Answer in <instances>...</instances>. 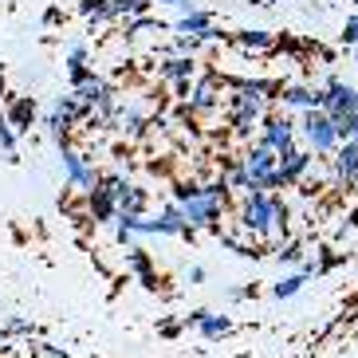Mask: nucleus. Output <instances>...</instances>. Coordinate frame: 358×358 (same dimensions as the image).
I'll use <instances>...</instances> for the list:
<instances>
[{
  "instance_id": "nucleus-26",
  "label": "nucleus",
  "mask_w": 358,
  "mask_h": 358,
  "mask_svg": "<svg viewBox=\"0 0 358 358\" xmlns=\"http://www.w3.org/2000/svg\"><path fill=\"white\" fill-rule=\"evenodd\" d=\"M36 358H67L59 347H36Z\"/></svg>"
},
{
  "instance_id": "nucleus-27",
  "label": "nucleus",
  "mask_w": 358,
  "mask_h": 358,
  "mask_svg": "<svg viewBox=\"0 0 358 358\" xmlns=\"http://www.w3.org/2000/svg\"><path fill=\"white\" fill-rule=\"evenodd\" d=\"M205 315H209V311H205V307H193L189 315H185V323H201V319H205Z\"/></svg>"
},
{
  "instance_id": "nucleus-2",
  "label": "nucleus",
  "mask_w": 358,
  "mask_h": 358,
  "mask_svg": "<svg viewBox=\"0 0 358 358\" xmlns=\"http://www.w3.org/2000/svg\"><path fill=\"white\" fill-rule=\"evenodd\" d=\"M275 205H280V201H275L272 193L252 189V197H248V205H244V229L264 232L268 224H272V217H275Z\"/></svg>"
},
{
  "instance_id": "nucleus-20",
  "label": "nucleus",
  "mask_w": 358,
  "mask_h": 358,
  "mask_svg": "<svg viewBox=\"0 0 358 358\" xmlns=\"http://www.w3.org/2000/svg\"><path fill=\"white\" fill-rule=\"evenodd\" d=\"M0 150H4V154H16V134H12L8 118H0Z\"/></svg>"
},
{
  "instance_id": "nucleus-23",
  "label": "nucleus",
  "mask_w": 358,
  "mask_h": 358,
  "mask_svg": "<svg viewBox=\"0 0 358 358\" xmlns=\"http://www.w3.org/2000/svg\"><path fill=\"white\" fill-rule=\"evenodd\" d=\"M4 331H8V335H28V323H24V319H4Z\"/></svg>"
},
{
  "instance_id": "nucleus-21",
  "label": "nucleus",
  "mask_w": 358,
  "mask_h": 358,
  "mask_svg": "<svg viewBox=\"0 0 358 358\" xmlns=\"http://www.w3.org/2000/svg\"><path fill=\"white\" fill-rule=\"evenodd\" d=\"M299 256H303V252H299V244H295V241H287V244H280V260H287V264H295V260H299Z\"/></svg>"
},
{
  "instance_id": "nucleus-22",
  "label": "nucleus",
  "mask_w": 358,
  "mask_h": 358,
  "mask_svg": "<svg viewBox=\"0 0 358 358\" xmlns=\"http://www.w3.org/2000/svg\"><path fill=\"white\" fill-rule=\"evenodd\" d=\"M224 185H248V169L232 166V169H229V178H224Z\"/></svg>"
},
{
  "instance_id": "nucleus-15",
  "label": "nucleus",
  "mask_w": 358,
  "mask_h": 358,
  "mask_svg": "<svg viewBox=\"0 0 358 358\" xmlns=\"http://www.w3.org/2000/svg\"><path fill=\"white\" fill-rule=\"evenodd\" d=\"M256 122H260V110H232V127L241 130V134H248Z\"/></svg>"
},
{
  "instance_id": "nucleus-5",
  "label": "nucleus",
  "mask_w": 358,
  "mask_h": 358,
  "mask_svg": "<svg viewBox=\"0 0 358 358\" xmlns=\"http://www.w3.org/2000/svg\"><path fill=\"white\" fill-rule=\"evenodd\" d=\"M87 213H91L95 221H115V213H118V205H115V193L106 189L103 181H95V189L87 193Z\"/></svg>"
},
{
  "instance_id": "nucleus-7",
  "label": "nucleus",
  "mask_w": 358,
  "mask_h": 358,
  "mask_svg": "<svg viewBox=\"0 0 358 358\" xmlns=\"http://www.w3.org/2000/svg\"><path fill=\"white\" fill-rule=\"evenodd\" d=\"M32 118H36V99L32 95H20L16 103L8 106V127L12 130H28L32 127Z\"/></svg>"
},
{
  "instance_id": "nucleus-31",
  "label": "nucleus",
  "mask_w": 358,
  "mask_h": 358,
  "mask_svg": "<svg viewBox=\"0 0 358 358\" xmlns=\"http://www.w3.org/2000/svg\"><path fill=\"white\" fill-rule=\"evenodd\" d=\"M166 4H173V0H166Z\"/></svg>"
},
{
  "instance_id": "nucleus-13",
  "label": "nucleus",
  "mask_w": 358,
  "mask_h": 358,
  "mask_svg": "<svg viewBox=\"0 0 358 358\" xmlns=\"http://www.w3.org/2000/svg\"><path fill=\"white\" fill-rule=\"evenodd\" d=\"M146 8H150V0H110L106 16H110V20H115V16H142Z\"/></svg>"
},
{
  "instance_id": "nucleus-11",
  "label": "nucleus",
  "mask_w": 358,
  "mask_h": 358,
  "mask_svg": "<svg viewBox=\"0 0 358 358\" xmlns=\"http://www.w3.org/2000/svg\"><path fill=\"white\" fill-rule=\"evenodd\" d=\"M335 166H338V178H358V146H355V142H350V138H347V146H343V150H338V162H335Z\"/></svg>"
},
{
  "instance_id": "nucleus-4",
  "label": "nucleus",
  "mask_w": 358,
  "mask_h": 358,
  "mask_svg": "<svg viewBox=\"0 0 358 358\" xmlns=\"http://www.w3.org/2000/svg\"><path fill=\"white\" fill-rule=\"evenodd\" d=\"M323 110H327V115H358V91H350V87H343V83L331 79Z\"/></svg>"
},
{
  "instance_id": "nucleus-24",
  "label": "nucleus",
  "mask_w": 358,
  "mask_h": 358,
  "mask_svg": "<svg viewBox=\"0 0 358 358\" xmlns=\"http://www.w3.org/2000/svg\"><path fill=\"white\" fill-rule=\"evenodd\" d=\"M67 75H71V83H75V87H79V83H87V79H91V71H87L83 64H79V67H67Z\"/></svg>"
},
{
  "instance_id": "nucleus-18",
  "label": "nucleus",
  "mask_w": 358,
  "mask_h": 358,
  "mask_svg": "<svg viewBox=\"0 0 358 358\" xmlns=\"http://www.w3.org/2000/svg\"><path fill=\"white\" fill-rule=\"evenodd\" d=\"M142 32H166V24L162 20H134V24H127V36H142Z\"/></svg>"
},
{
  "instance_id": "nucleus-12",
  "label": "nucleus",
  "mask_w": 358,
  "mask_h": 358,
  "mask_svg": "<svg viewBox=\"0 0 358 358\" xmlns=\"http://www.w3.org/2000/svg\"><path fill=\"white\" fill-rule=\"evenodd\" d=\"M209 24H213L209 12H185V20L178 24V32H185V36H201V32H209Z\"/></svg>"
},
{
  "instance_id": "nucleus-17",
  "label": "nucleus",
  "mask_w": 358,
  "mask_h": 358,
  "mask_svg": "<svg viewBox=\"0 0 358 358\" xmlns=\"http://www.w3.org/2000/svg\"><path fill=\"white\" fill-rule=\"evenodd\" d=\"M79 8H83V16H95V20H110V16H106L110 0H83Z\"/></svg>"
},
{
  "instance_id": "nucleus-10",
  "label": "nucleus",
  "mask_w": 358,
  "mask_h": 358,
  "mask_svg": "<svg viewBox=\"0 0 358 358\" xmlns=\"http://www.w3.org/2000/svg\"><path fill=\"white\" fill-rule=\"evenodd\" d=\"M193 71H197V67H193L189 55H173V59L162 67V79H166V83H181V79H189Z\"/></svg>"
},
{
  "instance_id": "nucleus-25",
  "label": "nucleus",
  "mask_w": 358,
  "mask_h": 358,
  "mask_svg": "<svg viewBox=\"0 0 358 358\" xmlns=\"http://www.w3.org/2000/svg\"><path fill=\"white\" fill-rule=\"evenodd\" d=\"M343 40H347V43H358V16H350V20H347V28H343Z\"/></svg>"
},
{
  "instance_id": "nucleus-1",
  "label": "nucleus",
  "mask_w": 358,
  "mask_h": 358,
  "mask_svg": "<svg viewBox=\"0 0 358 358\" xmlns=\"http://www.w3.org/2000/svg\"><path fill=\"white\" fill-rule=\"evenodd\" d=\"M303 127H307V138H311V146L319 150V154H327V150H335V142H338V134H335V122H331V115L327 110H307V118H303Z\"/></svg>"
},
{
  "instance_id": "nucleus-9",
  "label": "nucleus",
  "mask_w": 358,
  "mask_h": 358,
  "mask_svg": "<svg viewBox=\"0 0 358 358\" xmlns=\"http://www.w3.org/2000/svg\"><path fill=\"white\" fill-rule=\"evenodd\" d=\"M236 43H241L244 52H272V48H275V36L248 28V32H236Z\"/></svg>"
},
{
  "instance_id": "nucleus-30",
  "label": "nucleus",
  "mask_w": 358,
  "mask_h": 358,
  "mask_svg": "<svg viewBox=\"0 0 358 358\" xmlns=\"http://www.w3.org/2000/svg\"><path fill=\"white\" fill-rule=\"evenodd\" d=\"M205 280V268H189V284H201Z\"/></svg>"
},
{
  "instance_id": "nucleus-29",
  "label": "nucleus",
  "mask_w": 358,
  "mask_h": 358,
  "mask_svg": "<svg viewBox=\"0 0 358 358\" xmlns=\"http://www.w3.org/2000/svg\"><path fill=\"white\" fill-rule=\"evenodd\" d=\"M43 20H48V24H59V20H64V12H59V8H48V16H43Z\"/></svg>"
},
{
  "instance_id": "nucleus-19",
  "label": "nucleus",
  "mask_w": 358,
  "mask_h": 358,
  "mask_svg": "<svg viewBox=\"0 0 358 358\" xmlns=\"http://www.w3.org/2000/svg\"><path fill=\"white\" fill-rule=\"evenodd\" d=\"M303 280H307L303 272H299V275H287L284 284H275V295H280V299H287V295H295L299 287H303Z\"/></svg>"
},
{
  "instance_id": "nucleus-8",
  "label": "nucleus",
  "mask_w": 358,
  "mask_h": 358,
  "mask_svg": "<svg viewBox=\"0 0 358 358\" xmlns=\"http://www.w3.org/2000/svg\"><path fill=\"white\" fill-rule=\"evenodd\" d=\"M307 166H311V154H299V150H295V154H287V158H280V169H275V173L284 178V185H292V181L299 178V173H303Z\"/></svg>"
},
{
  "instance_id": "nucleus-3",
  "label": "nucleus",
  "mask_w": 358,
  "mask_h": 358,
  "mask_svg": "<svg viewBox=\"0 0 358 358\" xmlns=\"http://www.w3.org/2000/svg\"><path fill=\"white\" fill-rule=\"evenodd\" d=\"M264 146H272L280 158L295 154V134H292V122L287 118H268V127H264Z\"/></svg>"
},
{
  "instance_id": "nucleus-16",
  "label": "nucleus",
  "mask_w": 358,
  "mask_h": 358,
  "mask_svg": "<svg viewBox=\"0 0 358 358\" xmlns=\"http://www.w3.org/2000/svg\"><path fill=\"white\" fill-rule=\"evenodd\" d=\"M331 122H335V134L338 138H350L358 130V115H331Z\"/></svg>"
},
{
  "instance_id": "nucleus-28",
  "label": "nucleus",
  "mask_w": 358,
  "mask_h": 358,
  "mask_svg": "<svg viewBox=\"0 0 358 358\" xmlns=\"http://www.w3.org/2000/svg\"><path fill=\"white\" fill-rule=\"evenodd\" d=\"M178 331H181V323H173V319H166V323H162V335H169V338H173Z\"/></svg>"
},
{
  "instance_id": "nucleus-14",
  "label": "nucleus",
  "mask_w": 358,
  "mask_h": 358,
  "mask_svg": "<svg viewBox=\"0 0 358 358\" xmlns=\"http://www.w3.org/2000/svg\"><path fill=\"white\" fill-rule=\"evenodd\" d=\"M197 327H201V335H205V338H221V335H224V331H229L232 323H229V319H224V315H205V319H201Z\"/></svg>"
},
{
  "instance_id": "nucleus-6",
  "label": "nucleus",
  "mask_w": 358,
  "mask_h": 358,
  "mask_svg": "<svg viewBox=\"0 0 358 358\" xmlns=\"http://www.w3.org/2000/svg\"><path fill=\"white\" fill-rule=\"evenodd\" d=\"M244 169H248V185H252V181H260L264 173H272V169H275V150L260 142V146L248 154V166H244Z\"/></svg>"
}]
</instances>
